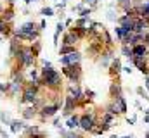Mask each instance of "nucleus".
Wrapping results in <instances>:
<instances>
[{"instance_id":"f257e3e1","label":"nucleus","mask_w":149,"mask_h":138,"mask_svg":"<svg viewBox=\"0 0 149 138\" xmlns=\"http://www.w3.org/2000/svg\"><path fill=\"white\" fill-rule=\"evenodd\" d=\"M40 83L47 92L59 93L63 86V74L54 68H40Z\"/></svg>"},{"instance_id":"f03ea898","label":"nucleus","mask_w":149,"mask_h":138,"mask_svg":"<svg viewBox=\"0 0 149 138\" xmlns=\"http://www.w3.org/2000/svg\"><path fill=\"white\" fill-rule=\"evenodd\" d=\"M40 30H38V23L35 21H28L24 24H21V28H14L12 36L21 40V41H30L33 43L35 40H40Z\"/></svg>"},{"instance_id":"7ed1b4c3","label":"nucleus","mask_w":149,"mask_h":138,"mask_svg":"<svg viewBox=\"0 0 149 138\" xmlns=\"http://www.w3.org/2000/svg\"><path fill=\"white\" fill-rule=\"evenodd\" d=\"M99 123V117L94 110H88V112H83L80 114V130L83 133H90Z\"/></svg>"},{"instance_id":"20e7f679","label":"nucleus","mask_w":149,"mask_h":138,"mask_svg":"<svg viewBox=\"0 0 149 138\" xmlns=\"http://www.w3.org/2000/svg\"><path fill=\"white\" fill-rule=\"evenodd\" d=\"M64 105V99H59L57 102H52V104H45L40 110H38V117L40 121H47L50 117H54L57 114V110Z\"/></svg>"},{"instance_id":"39448f33","label":"nucleus","mask_w":149,"mask_h":138,"mask_svg":"<svg viewBox=\"0 0 149 138\" xmlns=\"http://www.w3.org/2000/svg\"><path fill=\"white\" fill-rule=\"evenodd\" d=\"M61 74L66 79H70L71 85H80L81 78H83V69H81L80 64H76V66H70V68H63L61 69Z\"/></svg>"},{"instance_id":"423d86ee","label":"nucleus","mask_w":149,"mask_h":138,"mask_svg":"<svg viewBox=\"0 0 149 138\" xmlns=\"http://www.w3.org/2000/svg\"><path fill=\"white\" fill-rule=\"evenodd\" d=\"M102 50H104L102 40H90V41H88V47H87V54H88V57H90V59L97 61V59H99V55L102 54Z\"/></svg>"},{"instance_id":"0eeeda50","label":"nucleus","mask_w":149,"mask_h":138,"mask_svg":"<svg viewBox=\"0 0 149 138\" xmlns=\"http://www.w3.org/2000/svg\"><path fill=\"white\" fill-rule=\"evenodd\" d=\"M59 62H61V66H63V68L76 66V64H80V62H81V54L76 50V52L68 54V55H61V57H59Z\"/></svg>"},{"instance_id":"6e6552de","label":"nucleus","mask_w":149,"mask_h":138,"mask_svg":"<svg viewBox=\"0 0 149 138\" xmlns=\"http://www.w3.org/2000/svg\"><path fill=\"white\" fill-rule=\"evenodd\" d=\"M109 76L113 78V81H118L120 83V72L123 71V66H121V59L120 57H114L109 64Z\"/></svg>"},{"instance_id":"1a4fd4ad","label":"nucleus","mask_w":149,"mask_h":138,"mask_svg":"<svg viewBox=\"0 0 149 138\" xmlns=\"http://www.w3.org/2000/svg\"><path fill=\"white\" fill-rule=\"evenodd\" d=\"M114 47H109V48H104L102 50V54L99 55V59H97V62L102 66V68H109V64H111V61L114 59Z\"/></svg>"},{"instance_id":"9d476101","label":"nucleus","mask_w":149,"mask_h":138,"mask_svg":"<svg viewBox=\"0 0 149 138\" xmlns=\"http://www.w3.org/2000/svg\"><path fill=\"white\" fill-rule=\"evenodd\" d=\"M68 95H70L76 104H80L83 100V90H81L80 85H70V86H68Z\"/></svg>"},{"instance_id":"9b49d317","label":"nucleus","mask_w":149,"mask_h":138,"mask_svg":"<svg viewBox=\"0 0 149 138\" xmlns=\"http://www.w3.org/2000/svg\"><path fill=\"white\" fill-rule=\"evenodd\" d=\"M76 107H78V104L74 102L70 95H66V97H64V105H63V116L70 117V116L74 112V109H76Z\"/></svg>"},{"instance_id":"f8f14e48","label":"nucleus","mask_w":149,"mask_h":138,"mask_svg":"<svg viewBox=\"0 0 149 138\" xmlns=\"http://www.w3.org/2000/svg\"><path fill=\"white\" fill-rule=\"evenodd\" d=\"M81 40H80V36L74 33L73 30H68L66 33H64V36H63V45H73V47H76L78 43H80Z\"/></svg>"},{"instance_id":"ddd939ff","label":"nucleus","mask_w":149,"mask_h":138,"mask_svg":"<svg viewBox=\"0 0 149 138\" xmlns=\"http://www.w3.org/2000/svg\"><path fill=\"white\" fill-rule=\"evenodd\" d=\"M37 116H38V109H35L33 105H30V107L23 109V112H21L23 121H31V119H35Z\"/></svg>"},{"instance_id":"4468645a","label":"nucleus","mask_w":149,"mask_h":138,"mask_svg":"<svg viewBox=\"0 0 149 138\" xmlns=\"http://www.w3.org/2000/svg\"><path fill=\"white\" fill-rule=\"evenodd\" d=\"M66 128L68 130H80V114H71L68 119H66Z\"/></svg>"},{"instance_id":"2eb2a0df","label":"nucleus","mask_w":149,"mask_h":138,"mask_svg":"<svg viewBox=\"0 0 149 138\" xmlns=\"http://www.w3.org/2000/svg\"><path fill=\"white\" fill-rule=\"evenodd\" d=\"M24 43L21 41V40H17V38H10V48H9V54H10V59H14L16 57V54L21 50V47H23Z\"/></svg>"},{"instance_id":"dca6fc26","label":"nucleus","mask_w":149,"mask_h":138,"mask_svg":"<svg viewBox=\"0 0 149 138\" xmlns=\"http://www.w3.org/2000/svg\"><path fill=\"white\" fill-rule=\"evenodd\" d=\"M132 54H134V57H148V45L137 43L135 47H132Z\"/></svg>"},{"instance_id":"f3484780","label":"nucleus","mask_w":149,"mask_h":138,"mask_svg":"<svg viewBox=\"0 0 149 138\" xmlns=\"http://www.w3.org/2000/svg\"><path fill=\"white\" fill-rule=\"evenodd\" d=\"M9 128H10V131H12V133L21 135V133L24 131L26 124H24V121H23V119H21V121H19V119H12V123H10V126H9Z\"/></svg>"},{"instance_id":"a211bd4d","label":"nucleus","mask_w":149,"mask_h":138,"mask_svg":"<svg viewBox=\"0 0 149 138\" xmlns=\"http://www.w3.org/2000/svg\"><path fill=\"white\" fill-rule=\"evenodd\" d=\"M111 102L116 105V109L120 110V114H121V116H123V114H127V109H128V107H127V100H125V97H123V95H120V97L113 99Z\"/></svg>"},{"instance_id":"6ab92c4d","label":"nucleus","mask_w":149,"mask_h":138,"mask_svg":"<svg viewBox=\"0 0 149 138\" xmlns=\"http://www.w3.org/2000/svg\"><path fill=\"white\" fill-rule=\"evenodd\" d=\"M120 95H123V88H121V83H118V81H113L111 85H109V97L113 99H116V97H120Z\"/></svg>"},{"instance_id":"aec40b11","label":"nucleus","mask_w":149,"mask_h":138,"mask_svg":"<svg viewBox=\"0 0 149 138\" xmlns=\"http://www.w3.org/2000/svg\"><path fill=\"white\" fill-rule=\"evenodd\" d=\"M0 16H2V19H3V23H7V24H10V23H12V19L16 17V12H14V7H12V5H9V7H5V9H3V12H2Z\"/></svg>"},{"instance_id":"412c9836","label":"nucleus","mask_w":149,"mask_h":138,"mask_svg":"<svg viewBox=\"0 0 149 138\" xmlns=\"http://www.w3.org/2000/svg\"><path fill=\"white\" fill-rule=\"evenodd\" d=\"M59 135L61 138H83L85 135H81V133H78V131H73V130H59Z\"/></svg>"},{"instance_id":"4be33fe9","label":"nucleus","mask_w":149,"mask_h":138,"mask_svg":"<svg viewBox=\"0 0 149 138\" xmlns=\"http://www.w3.org/2000/svg\"><path fill=\"white\" fill-rule=\"evenodd\" d=\"M116 121V117L113 116V114H109V112H101V116H99V123H106V124H113ZM114 126V124H113Z\"/></svg>"},{"instance_id":"5701e85b","label":"nucleus","mask_w":149,"mask_h":138,"mask_svg":"<svg viewBox=\"0 0 149 138\" xmlns=\"http://www.w3.org/2000/svg\"><path fill=\"white\" fill-rule=\"evenodd\" d=\"M64 28H66V26H64V23H63V21H59V23H57V26H56V33H54V45H57V43H59V34L64 31Z\"/></svg>"},{"instance_id":"b1692460","label":"nucleus","mask_w":149,"mask_h":138,"mask_svg":"<svg viewBox=\"0 0 149 138\" xmlns=\"http://www.w3.org/2000/svg\"><path fill=\"white\" fill-rule=\"evenodd\" d=\"M139 17H142V19H149V0H146L144 3H141V12H139Z\"/></svg>"},{"instance_id":"393cba45","label":"nucleus","mask_w":149,"mask_h":138,"mask_svg":"<svg viewBox=\"0 0 149 138\" xmlns=\"http://www.w3.org/2000/svg\"><path fill=\"white\" fill-rule=\"evenodd\" d=\"M102 45H104V48L113 47V38H111V34L108 33V30L102 31Z\"/></svg>"},{"instance_id":"a878e982","label":"nucleus","mask_w":149,"mask_h":138,"mask_svg":"<svg viewBox=\"0 0 149 138\" xmlns=\"http://www.w3.org/2000/svg\"><path fill=\"white\" fill-rule=\"evenodd\" d=\"M28 81H40V69H37V68H30L28 69Z\"/></svg>"},{"instance_id":"bb28decb","label":"nucleus","mask_w":149,"mask_h":138,"mask_svg":"<svg viewBox=\"0 0 149 138\" xmlns=\"http://www.w3.org/2000/svg\"><path fill=\"white\" fill-rule=\"evenodd\" d=\"M121 55H123V57H127V59L132 62V59H134V54H132V47H130V45H121Z\"/></svg>"},{"instance_id":"cd10ccee","label":"nucleus","mask_w":149,"mask_h":138,"mask_svg":"<svg viewBox=\"0 0 149 138\" xmlns=\"http://www.w3.org/2000/svg\"><path fill=\"white\" fill-rule=\"evenodd\" d=\"M104 112H109V114H113L114 117H118V116H121V114H120V110L116 109V105H114L113 102H109L108 105H106V107H104Z\"/></svg>"},{"instance_id":"c85d7f7f","label":"nucleus","mask_w":149,"mask_h":138,"mask_svg":"<svg viewBox=\"0 0 149 138\" xmlns=\"http://www.w3.org/2000/svg\"><path fill=\"white\" fill-rule=\"evenodd\" d=\"M71 52H76V47H73V45H61V48H59V55H68Z\"/></svg>"},{"instance_id":"c756f323","label":"nucleus","mask_w":149,"mask_h":138,"mask_svg":"<svg viewBox=\"0 0 149 138\" xmlns=\"http://www.w3.org/2000/svg\"><path fill=\"white\" fill-rule=\"evenodd\" d=\"M37 133H40V128H38L37 124H35V126L26 124V128H24V131H23L21 135H37Z\"/></svg>"},{"instance_id":"7c9ffc66","label":"nucleus","mask_w":149,"mask_h":138,"mask_svg":"<svg viewBox=\"0 0 149 138\" xmlns=\"http://www.w3.org/2000/svg\"><path fill=\"white\" fill-rule=\"evenodd\" d=\"M30 48H31V52L35 54V57H38V54H40V50H42V41H40V40H35V41L30 45Z\"/></svg>"},{"instance_id":"2f4dec72","label":"nucleus","mask_w":149,"mask_h":138,"mask_svg":"<svg viewBox=\"0 0 149 138\" xmlns=\"http://www.w3.org/2000/svg\"><path fill=\"white\" fill-rule=\"evenodd\" d=\"M114 34H116V38H118V41H120V43H121V41H123V38L127 36L125 30H123L121 26H116V28H114Z\"/></svg>"},{"instance_id":"473e14b6","label":"nucleus","mask_w":149,"mask_h":138,"mask_svg":"<svg viewBox=\"0 0 149 138\" xmlns=\"http://www.w3.org/2000/svg\"><path fill=\"white\" fill-rule=\"evenodd\" d=\"M0 123H2V124H5V126H10L12 117H10L9 114H5V112H0Z\"/></svg>"},{"instance_id":"72a5a7b5","label":"nucleus","mask_w":149,"mask_h":138,"mask_svg":"<svg viewBox=\"0 0 149 138\" xmlns=\"http://www.w3.org/2000/svg\"><path fill=\"white\" fill-rule=\"evenodd\" d=\"M88 23H90V19H87V17H78L76 23H74V26H78V28H85Z\"/></svg>"},{"instance_id":"f704fd0d","label":"nucleus","mask_w":149,"mask_h":138,"mask_svg":"<svg viewBox=\"0 0 149 138\" xmlns=\"http://www.w3.org/2000/svg\"><path fill=\"white\" fill-rule=\"evenodd\" d=\"M40 14H42L43 17H50V16H54V9H52V7H43V9L40 10Z\"/></svg>"},{"instance_id":"c9c22d12","label":"nucleus","mask_w":149,"mask_h":138,"mask_svg":"<svg viewBox=\"0 0 149 138\" xmlns=\"http://www.w3.org/2000/svg\"><path fill=\"white\" fill-rule=\"evenodd\" d=\"M9 88H10V83H2L0 81V93L9 95Z\"/></svg>"},{"instance_id":"e433bc0d","label":"nucleus","mask_w":149,"mask_h":138,"mask_svg":"<svg viewBox=\"0 0 149 138\" xmlns=\"http://www.w3.org/2000/svg\"><path fill=\"white\" fill-rule=\"evenodd\" d=\"M135 92H137V95H139V97H142V99H149V93L144 90V86H137V90H135Z\"/></svg>"},{"instance_id":"4c0bfd02","label":"nucleus","mask_w":149,"mask_h":138,"mask_svg":"<svg viewBox=\"0 0 149 138\" xmlns=\"http://www.w3.org/2000/svg\"><path fill=\"white\" fill-rule=\"evenodd\" d=\"M90 14H92V9H90V7H85V9L80 12V17H87V19H88Z\"/></svg>"},{"instance_id":"58836bf2","label":"nucleus","mask_w":149,"mask_h":138,"mask_svg":"<svg viewBox=\"0 0 149 138\" xmlns=\"http://www.w3.org/2000/svg\"><path fill=\"white\" fill-rule=\"evenodd\" d=\"M21 138H47V135L45 133H37V135H21Z\"/></svg>"},{"instance_id":"ea45409f","label":"nucleus","mask_w":149,"mask_h":138,"mask_svg":"<svg viewBox=\"0 0 149 138\" xmlns=\"http://www.w3.org/2000/svg\"><path fill=\"white\" fill-rule=\"evenodd\" d=\"M81 3H83V5H88V7H90L92 10H94V9L97 7V3H95V0H81Z\"/></svg>"},{"instance_id":"a19ab883","label":"nucleus","mask_w":149,"mask_h":138,"mask_svg":"<svg viewBox=\"0 0 149 138\" xmlns=\"http://www.w3.org/2000/svg\"><path fill=\"white\" fill-rule=\"evenodd\" d=\"M108 19L113 21V23H116V21H118V16H114V10H109V12H108Z\"/></svg>"},{"instance_id":"79ce46f5","label":"nucleus","mask_w":149,"mask_h":138,"mask_svg":"<svg viewBox=\"0 0 149 138\" xmlns=\"http://www.w3.org/2000/svg\"><path fill=\"white\" fill-rule=\"evenodd\" d=\"M45 26H47V21H45V19H42V21L38 23V30H40V31H43V30H45Z\"/></svg>"},{"instance_id":"37998d69","label":"nucleus","mask_w":149,"mask_h":138,"mask_svg":"<svg viewBox=\"0 0 149 138\" xmlns=\"http://www.w3.org/2000/svg\"><path fill=\"white\" fill-rule=\"evenodd\" d=\"M64 26H68V28L71 30V26H73V19H66V23H64Z\"/></svg>"},{"instance_id":"c03bdc74","label":"nucleus","mask_w":149,"mask_h":138,"mask_svg":"<svg viewBox=\"0 0 149 138\" xmlns=\"http://www.w3.org/2000/svg\"><path fill=\"white\" fill-rule=\"evenodd\" d=\"M42 68H52V64L49 61H42Z\"/></svg>"},{"instance_id":"a18cd8bd","label":"nucleus","mask_w":149,"mask_h":138,"mask_svg":"<svg viewBox=\"0 0 149 138\" xmlns=\"http://www.w3.org/2000/svg\"><path fill=\"white\" fill-rule=\"evenodd\" d=\"M54 126H56V128H57V130H61V121H59V119H57V117H56V119H54Z\"/></svg>"},{"instance_id":"49530a36","label":"nucleus","mask_w":149,"mask_h":138,"mask_svg":"<svg viewBox=\"0 0 149 138\" xmlns=\"http://www.w3.org/2000/svg\"><path fill=\"white\" fill-rule=\"evenodd\" d=\"M134 105H135L139 110H142V105H141V102H139V100H135V104H134Z\"/></svg>"},{"instance_id":"de8ad7c7","label":"nucleus","mask_w":149,"mask_h":138,"mask_svg":"<svg viewBox=\"0 0 149 138\" xmlns=\"http://www.w3.org/2000/svg\"><path fill=\"white\" fill-rule=\"evenodd\" d=\"M35 2H38V0H24V3H26V5H30V3H35Z\"/></svg>"},{"instance_id":"09e8293b","label":"nucleus","mask_w":149,"mask_h":138,"mask_svg":"<svg viewBox=\"0 0 149 138\" xmlns=\"http://www.w3.org/2000/svg\"><path fill=\"white\" fill-rule=\"evenodd\" d=\"M123 71H125V72H128V74L132 72V69H130V66H127V68H123Z\"/></svg>"},{"instance_id":"8fccbe9b","label":"nucleus","mask_w":149,"mask_h":138,"mask_svg":"<svg viewBox=\"0 0 149 138\" xmlns=\"http://www.w3.org/2000/svg\"><path fill=\"white\" fill-rule=\"evenodd\" d=\"M118 138H135L134 135H125V137H118Z\"/></svg>"},{"instance_id":"3c124183","label":"nucleus","mask_w":149,"mask_h":138,"mask_svg":"<svg viewBox=\"0 0 149 138\" xmlns=\"http://www.w3.org/2000/svg\"><path fill=\"white\" fill-rule=\"evenodd\" d=\"M144 123H146V124H149V116H144Z\"/></svg>"},{"instance_id":"603ef678","label":"nucleus","mask_w":149,"mask_h":138,"mask_svg":"<svg viewBox=\"0 0 149 138\" xmlns=\"http://www.w3.org/2000/svg\"><path fill=\"white\" fill-rule=\"evenodd\" d=\"M7 3H9V5H14V0H7Z\"/></svg>"},{"instance_id":"864d4df0","label":"nucleus","mask_w":149,"mask_h":138,"mask_svg":"<svg viewBox=\"0 0 149 138\" xmlns=\"http://www.w3.org/2000/svg\"><path fill=\"white\" fill-rule=\"evenodd\" d=\"M144 112H146V116H149V109H146V110H144Z\"/></svg>"},{"instance_id":"5fc2aeb1","label":"nucleus","mask_w":149,"mask_h":138,"mask_svg":"<svg viewBox=\"0 0 149 138\" xmlns=\"http://www.w3.org/2000/svg\"><path fill=\"white\" fill-rule=\"evenodd\" d=\"M109 138H118V135H111V137H109Z\"/></svg>"},{"instance_id":"6e6d98bb","label":"nucleus","mask_w":149,"mask_h":138,"mask_svg":"<svg viewBox=\"0 0 149 138\" xmlns=\"http://www.w3.org/2000/svg\"><path fill=\"white\" fill-rule=\"evenodd\" d=\"M146 138H149V131H146Z\"/></svg>"},{"instance_id":"4d7b16f0","label":"nucleus","mask_w":149,"mask_h":138,"mask_svg":"<svg viewBox=\"0 0 149 138\" xmlns=\"http://www.w3.org/2000/svg\"><path fill=\"white\" fill-rule=\"evenodd\" d=\"M99 2H101V0H95V3H99Z\"/></svg>"}]
</instances>
